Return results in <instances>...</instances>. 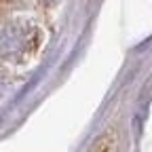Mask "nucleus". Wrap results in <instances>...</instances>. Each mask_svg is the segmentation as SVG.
Wrapping results in <instances>:
<instances>
[{"instance_id":"nucleus-1","label":"nucleus","mask_w":152,"mask_h":152,"mask_svg":"<svg viewBox=\"0 0 152 152\" xmlns=\"http://www.w3.org/2000/svg\"><path fill=\"white\" fill-rule=\"evenodd\" d=\"M45 2H57V0H45Z\"/></svg>"}]
</instances>
